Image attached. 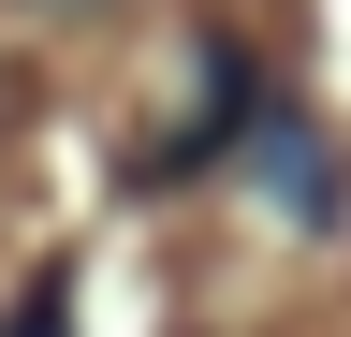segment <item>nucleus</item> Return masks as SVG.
<instances>
[{
  "instance_id": "nucleus-1",
  "label": "nucleus",
  "mask_w": 351,
  "mask_h": 337,
  "mask_svg": "<svg viewBox=\"0 0 351 337\" xmlns=\"http://www.w3.org/2000/svg\"><path fill=\"white\" fill-rule=\"evenodd\" d=\"M249 176H263V205H278V220H307V235H337L351 220V191H337V147H322V117L307 103H249Z\"/></svg>"
},
{
  "instance_id": "nucleus-2",
  "label": "nucleus",
  "mask_w": 351,
  "mask_h": 337,
  "mask_svg": "<svg viewBox=\"0 0 351 337\" xmlns=\"http://www.w3.org/2000/svg\"><path fill=\"white\" fill-rule=\"evenodd\" d=\"M0 337H73V293H59V279H29L15 308H0Z\"/></svg>"
},
{
  "instance_id": "nucleus-3",
  "label": "nucleus",
  "mask_w": 351,
  "mask_h": 337,
  "mask_svg": "<svg viewBox=\"0 0 351 337\" xmlns=\"http://www.w3.org/2000/svg\"><path fill=\"white\" fill-rule=\"evenodd\" d=\"M15 103H29V89H15V59H0V132H15Z\"/></svg>"
}]
</instances>
